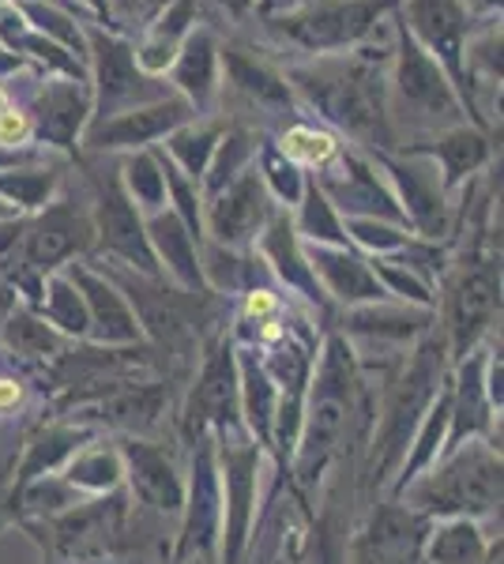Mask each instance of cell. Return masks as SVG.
I'll return each mask as SVG.
<instances>
[{
	"label": "cell",
	"mask_w": 504,
	"mask_h": 564,
	"mask_svg": "<svg viewBox=\"0 0 504 564\" xmlns=\"http://www.w3.org/2000/svg\"><path fill=\"white\" fill-rule=\"evenodd\" d=\"M234 417V366L230 354L218 350L215 358L207 361L204 377L196 384V395H192L189 406V422L192 425H211V422H230Z\"/></svg>",
	"instance_id": "d4e9b609"
},
{
	"label": "cell",
	"mask_w": 504,
	"mask_h": 564,
	"mask_svg": "<svg viewBox=\"0 0 504 564\" xmlns=\"http://www.w3.org/2000/svg\"><path fill=\"white\" fill-rule=\"evenodd\" d=\"M215 470H211V452L200 448L196 456V481H192V520L185 534V550H204L215 534Z\"/></svg>",
	"instance_id": "4dcf8cb0"
},
{
	"label": "cell",
	"mask_w": 504,
	"mask_h": 564,
	"mask_svg": "<svg viewBox=\"0 0 504 564\" xmlns=\"http://www.w3.org/2000/svg\"><path fill=\"white\" fill-rule=\"evenodd\" d=\"M196 20L200 0H170L167 12L143 31V45L136 50V65L159 79L173 65V57H178V50L185 45L189 34L196 31Z\"/></svg>",
	"instance_id": "2e32d148"
},
{
	"label": "cell",
	"mask_w": 504,
	"mask_h": 564,
	"mask_svg": "<svg viewBox=\"0 0 504 564\" xmlns=\"http://www.w3.org/2000/svg\"><path fill=\"white\" fill-rule=\"evenodd\" d=\"M4 343L8 350L23 354V358H53L61 354V339L50 324L34 321L31 313H12L4 321Z\"/></svg>",
	"instance_id": "e575fe53"
},
{
	"label": "cell",
	"mask_w": 504,
	"mask_h": 564,
	"mask_svg": "<svg viewBox=\"0 0 504 564\" xmlns=\"http://www.w3.org/2000/svg\"><path fill=\"white\" fill-rule=\"evenodd\" d=\"M57 185V170H20V174H0V196L23 212H39L50 204V193Z\"/></svg>",
	"instance_id": "d590c367"
},
{
	"label": "cell",
	"mask_w": 504,
	"mask_h": 564,
	"mask_svg": "<svg viewBox=\"0 0 504 564\" xmlns=\"http://www.w3.org/2000/svg\"><path fill=\"white\" fill-rule=\"evenodd\" d=\"M12 305H15L12 290H8V286H0V324H4L8 316H12Z\"/></svg>",
	"instance_id": "6f0895ef"
},
{
	"label": "cell",
	"mask_w": 504,
	"mask_h": 564,
	"mask_svg": "<svg viewBox=\"0 0 504 564\" xmlns=\"http://www.w3.org/2000/svg\"><path fill=\"white\" fill-rule=\"evenodd\" d=\"M268 185L256 170H245L242 177H234L223 193H215L211 199V234H215L223 245H237V241H249L256 230L264 226L268 218Z\"/></svg>",
	"instance_id": "8fae6325"
},
{
	"label": "cell",
	"mask_w": 504,
	"mask_h": 564,
	"mask_svg": "<svg viewBox=\"0 0 504 564\" xmlns=\"http://www.w3.org/2000/svg\"><path fill=\"white\" fill-rule=\"evenodd\" d=\"M45 313H50V324H57L61 332L79 335V332H87V324H90L84 294H79L72 279H53L50 282V305H45Z\"/></svg>",
	"instance_id": "f35d334b"
},
{
	"label": "cell",
	"mask_w": 504,
	"mask_h": 564,
	"mask_svg": "<svg viewBox=\"0 0 504 564\" xmlns=\"http://www.w3.org/2000/svg\"><path fill=\"white\" fill-rule=\"evenodd\" d=\"M15 8H20L23 20H31L42 39H50L64 53H72L79 65H87V34L79 31V23L61 4H53V0H20Z\"/></svg>",
	"instance_id": "83f0119b"
},
{
	"label": "cell",
	"mask_w": 504,
	"mask_h": 564,
	"mask_svg": "<svg viewBox=\"0 0 504 564\" xmlns=\"http://www.w3.org/2000/svg\"><path fill=\"white\" fill-rule=\"evenodd\" d=\"M245 391H249V422L256 425V433L268 436L271 425V384L253 361H245Z\"/></svg>",
	"instance_id": "7bdbcfd3"
},
{
	"label": "cell",
	"mask_w": 504,
	"mask_h": 564,
	"mask_svg": "<svg viewBox=\"0 0 504 564\" xmlns=\"http://www.w3.org/2000/svg\"><path fill=\"white\" fill-rule=\"evenodd\" d=\"M90 113V95L87 79H42L39 95H34V129L45 143L53 148L72 151L76 148V135L84 132Z\"/></svg>",
	"instance_id": "30bf717a"
},
{
	"label": "cell",
	"mask_w": 504,
	"mask_h": 564,
	"mask_svg": "<svg viewBox=\"0 0 504 564\" xmlns=\"http://www.w3.org/2000/svg\"><path fill=\"white\" fill-rule=\"evenodd\" d=\"M351 234L362 245H369V249H407V234L392 230V226L373 223V218H354Z\"/></svg>",
	"instance_id": "7dc6e473"
},
{
	"label": "cell",
	"mask_w": 504,
	"mask_h": 564,
	"mask_svg": "<svg viewBox=\"0 0 504 564\" xmlns=\"http://www.w3.org/2000/svg\"><path fill=\"white\" fill-rule=\"evenodd\" d=\"M426 154H433V162L441 166L444 188L460 185L463 177H471L474 170L485 166V159H490V140H485L482 132L467 129V124H455V129H448L441 140L433 143V148H418Z\"/></svg>",
	"instance_id": "cb8c5ba5"
},
{
	"label": "cell",
	"mask_w": 504,
	"mask_h": 564,
	"mask_svg": "<svg viewBox=\"0 0 504 564\" xmlns=\"http://www.w3.org/2000/svg\"><path fill=\"white\" fill-rule=\"evenodd\" d=\"M128 467H132V486L148 505L173 508L181 505V481L173 475V463L151 444H128Z\"/></svg>",
	"instance_id": "603a6c76"
},
{
	"label": "cell",
	"mask_w": 504,
	"mask_h": 564,
	"mask_svg": "<svg viewBox=\"0 0 504 564\" xmlns=\"http://www.w3.org/2000/svg\"><path fill=\"white\" fill-rule=\"evenodd\" d=\"M290 84L301 90L320 117L369 148H392L396 132L388 121V79L377 53H328L313 65L290 68Z\"/></svg>",
	"instance_id": "6da1fadb"
},
{
	"label": "cell",
	"mask_w": 504,
	"mask_h": 564,
	"mask_svg": "<svg viewBox=\"0 0 504 564\" xmlns=\"http://www.w3.org/2000/svg\"><path fill=\"white\" fill-rule=\"evenodd\" d=\"M72 282H76V290L84 294L87 316L98 327V339L132 343L136 335H140V324H136L132 308L125 305V297L117 294L106 279H98L95 271H87V268H72Z\"/></svg>",
	"instance_id": "ac0fdd59"
},
{
	"label": "cell",
	"mask_w": 504,
	"mask_h": 564,
	"mask_svg": "<svg viewBox=\"0 0 504 564\" xmlns=\"http://www.w3.org/2000/svg\"><path fill=\"white\" fill-rule=\"evenodd\" d=\"M377 271H380V275L388 279L392 286H396V290H403V294L418 297V302H426V297H429V294H426V282H421V279H415V275H410V271H399L396 263H388V260H377Z\"/></svg>",
	"instance_id": "816d5d0a"
},
{
	"label": "cell",
	"mask_w": 504,
	"mask_h": 564,
	"mask_svg": "<svg viewBox=\"0 0 504 564\" xmlns=\"http://www.w3.org/2000/svg\"><path fill=\"white\" fill-rule=\"evenodd\" d=\"M136 305L143 313V324L154 332V339H162L167 347L181 350L196 339V321H192V308L196 297H178L170 290H151V286H136Z\"/></svg>",
	"instance_id": "ffe728a7"
},
{
	"label": "cell",
	"mask_w": 504,
	"mask_h": 564,
	"mask_svg": "<svg viewBox=\"0 0 504 564\" xmlns=\"http://www.w3.org/2000/svg\"><path fill=\"white\" fill-rule=\"evenodd\" d=\"M8 4H20V0H8Z\"/></svg>",
	"instance_id": "be15d7a7"
},
{
	"label": "cell",
	"mask_w": 504,
	"mask_h": 564,
	"mask_svg": "<svg viewBox=\"0 0 504 564\" xmlns=\"http://www.w3.org/2000/svg\"><path fill=\"white\" fill-rule=\"evenodd\" d=\"M4 109H8V95L0 90V113H4Z\"/></svg>",
	"instance_id": "94428289"
},
{
	"label": "cell",
	"mask_w": 504,
	"mask_h": 564,
	"mask_svg": "<svg viewBox=\"0 0 504 564\" xmlns=\"http://www.w3.org/2000/svg\"><path fill=\"white\" fill-rule=\"evenodd\" d=\"M253 154H256V143H253L249 132L226 129L223 135H218V148H215V154H211V162H207V174H204L207 193L211 196L223 193V188L230 185L234 177H242Z\"/></svg>",
	"instance_id": "1f68e13d"
},
{
	"label": "cell",
	"mask_w": 504,
	"mask_h": 564,
	"mask_svg": "<svg viewBox=\"0 0 504 564\" xmlns=\"http://www.w3.org/2000/svg\"><path fill=\"white\" fill-rule=\"evenodd\" d=\"M170 79L178 84L181 98L200 113H207L218 95V42L207 26H196L170 65Z\"/></svg>",
	"instance_id": "4fadbf2b"
},
{
	"label": "cell",
	"mask_w": 504,
	"mask_h": 564,
	"mask_svg": "<svg viewBox=\"0 0 504 564\" xmlns=\"http://www.w3.org/2000/svg\"><path fill=\"white\" fill-rule=\"evenodd\" d=\"M218 68L226 72V87L256 109H290L294 102L287 76H279L268 61H260L242 45H218Z\"/></svg>",
	"instance_id": "7c38bea8"
},
{
	"label": "cell",
	"mask_w": 504,
	"mask_h": 564,
	"mask_svg": "<svg viewBox=\"0 0 504 564\" xmlns=\"http://www.w3.org/2000/svg\"><path fill=\"white\" fill-rule=\"evenodd\" d=\"M437 366H441V358H433V350H421V358L410 366L407 380H403V391L396 399V406H392L388 422H384V463H392L399 456V448L407 444V433L410 425L418 422V411L426 406L429 399V388H433L437 380Z\"/></svg>",
	"instance_id": "d6986e66"
},
{
	"label": "cell",
	"mask_w": 504,
	"mask_h": 564,
	"mask_svg": "<svg viewBox=\"0 0 504 564\" xmlns=\"http://www.w3.org/2000/svg\"><path fill=\"white\" fill-rule=\"evenodd\" d=\"M148 241H151L154 260L159 257L167 260V268L185 282V286L196 290L200 282H204V271H200V263H196V238H192V234L185 230V223H181L173 212L151 218Z\"/></svg>",
	"instance_id": "44dd1931"
},
{
	"label": "cell",
	"mask_w": 504,
	"mask_h": 564,
	"mask_svg": "<svg viewBox=\"0 0 504 564\" xmlns=\"http://www.w3.org/2000/svg\"><path fill=\"white\" fill-rule=\"evenodd\" d=\"M253 470H256V452L253 448L226 452V486H230V557H237V550H242L245 523H249Z\"/></svg>",
	"instance_id": "f546056e"
},
{
	"label": "cell",
	"mask_w": 504,
	"mask_h": 564,
	"mask_svg": "<svg viewBox=\"0 0 504 564\" xmlns=\"http://www.w3.org/2000/svg\"><path fill=\"white\" fill-rule=\"evenodd\" d=\"M72 441H76V433H50V436H42V441L31 448V459H26V467H23V478L39 475L42 467H53L57 456H64V452L72 448Z\"/></svg>",
	"instance_id": "bcb514c9"
},
{
	"label": "cell",
	"mask_w": 504,
	"mask_h": 564,
	"mask_svg": "<svg viewBox=\"0 0 504 564\" xmlns=\"http://www.w3.org/2000/svg\"><path fill=\"white\" fill-rule=\"evenodd\" d=\"M313 263L309 268L320 271L335 297H346V302H373L380 297V286L373 279V271L365 268L357 257H346V252H328V249H313Z\"/></svg>",
	"instance_id": "4316f807"
},
{
	"label": "cell",
	"mask_w": 504,
	"mask_h": 564,
	"mask_svg": "<svg viewBox=\"0 0 504 564\" xmlns=\"http://www.w3.org/2000/svg\"><path fill=\"white\" fill-rule=\"evenodd\" d=\"M15 159H20V154H8L4 148H0V170H4V166H12Z\"/></svg>",
	"instance_id": "91938a15"
},
{
	"label": "cell",
	"mask_w": 504,
	"mask_h": 564,
	"mask_svg": "<svg viewBox=\"0 0 504 564\" xmlns=\"http://www.w3.org/2000/svg\"><path fill=\"white\" fill-rule=\"evenodd\" d=\"M90 234H95L90 218L79 215L72 204L45 207V215L23 234V260H26V268H39V271L57 268V263L72 260L76 252L87 249Z\"/></svg>",
	"instance_id": "9c48e42d"
},
{
	"label": "cell",
	"mask_w": 504,
	"mask_h": 564,
	"mask_svg": "<svg viewBox=\"0 0 504 564\" xmlns=\"http://www.w3.org/2000/svg\"><path fill=\"white\" fill-rule=\"evenodd\" d=\"M170 0H106V20L125 34L148 31V26L167 12Z\"/></svg>",
	"instance_id": "60d3db41"
},
{
	"label": "cell",
	"mask_w": 504,
	"mask_h": 564,
	"mask_svg": "<svg viewBox=\"0 0 504 564\" xmlns=\"http://www.w3.org/2000/svg\"><path fill=\"white\" fill-rule=\"evenodd\" d=\"M218 135H223V129L218 124H185V129H178L170 135V162H181V174H189L192 181H204L207 174V162L211 154H215L218 148Z\"/></svg>",
	"instance_id": "d6a6232c"
},
{
	"label": "cell",
	"mask_w": 504,
	"mask_h": 564,
	"mask_svg": "<svg viewBox=\"0 0 504 564\" xmlns=\"http://www.w3.org/2000/svg\"><path fill=\"white\" fill-rule=\"evenodd\" d=\"M117 459L114 456H106V452H95V456H84V459H76L72 463V481L76 486H87V489H109L117 481Z\"/></svg>",
	"instance_id": "ee69618b"
},
{
	"label": "cell",
	"mask_w": 504,
	"mask_h": 564,
	"mask_svg": "<svg viewBox=\"0 0 504 564\" xmlns=\"http://www.w3.org/2000/svg\"><path fill=\"white\" fill-rule=\"evenodd\" d=\"M305 204H301V230L309 234L313 241H328V245H343L346 234H343V223L335 218L332 212V199L324 196V188L317 185H305Z\"/></svg>",
	"instance_id": "74e56055"
},
{
	"label": "cell",
	"mask_w": 504,
	"mask_h": 564,
	"mask_svg": "<svg viewBox=\"0 0 504 564\" xmlns=\"http://www.w3.org/2000/svg\"><path fill=\"white\" fill-rule=\"evenodd\" d=\"M218 8H223L226 15H234V20H242V15H249L256 8V0H215Z\"/></svg>",
	"instance_id": "db71d44e"
},
{
	"label": "cell",
	"mask_w": 504,
	"mask_h": 564,
	"mask_svg": "<svg viewBox=\"0 0 504 564\" xmlns=\"http://www.w3.org/2000/svg\"><path fill=\"white\" fill-rule=\"evenodd\" d=\"M87 61L95 65V98H98V121H109L117 113H128L136 106H151L167 98V84H159L136 65V50L125 39L98 26H87Z\"/></svg>",
	"instance_id": "5b68a950"
},
{
	"label": "cell",
	"mask_w": 504,
	"mask_h": 564,
	"mask_svg": "<svg viewBox=\"0 0 504 564\" xmlns=\"http://www.w3.org/2000/svg\"><path fill=\"white\" fill-rule=\"evenodd\" d=\"M460 433L474 430V425L482 422V406H479V366L467 369L463 377V406H460Z\"/></svg>",
	"instance_id": "681fc988"
},
{
	"label": "cell",
	"mask_w": 504,
	"mask_h": 564,
	"mask_svg": "<svg viewBox=\"0 0 504 564\" xmlns=\"http://www.w3.org/2000/svg\"><path fill=\"white\" fill-rule=\"evenodd\" d=\"M399 0H305L294 12L271 15L268 31L279 42L294 45L301 53L328 57V53L354 50L384 12H396Z\"/></svg>",
	"instance_id": "3957f363"
},
{
	"label": "cell",
	"mask_w": 504,
	"mask_h": 564,
	"mask_svg": "<svg viewBox=\"0 0 504 564\" xmlns=\"http://www.w3.org/2000/svg\"><path fill=\"white\" fill-rule=\"evenodd\" d=\"M162 406V388H125L103 403V417L114 425H148Z\"/></svg>",
	"instance_id": "8d00e7d4"
},
{
	"label": "cell",
	"mask_w": 504,
	"mask_h": 564,
	"mask_svg": "<svg viewBox=\"0 0 504 564\" xmlns=\"http://www.w3.org/2000/svg\"><path fill=\"white\" fill-rule=\"evenodd\" d=\"M84 4L98 15V20H106V0H84Z\"/></svg>",
	"instance_id": "680465c9"
},
{
	"label": "cell",
	"mask_w": 504,
	"mask_h": 564,
	"mask_svg": "<svg viewBox=\"0 0 504 564\" xmlns=\"http://www.w3.org/2000/svg\"><path fill=\"white\" fill-rule=\"evenodd\" d=\"M335 154H339V143L328 132L294 124V129L282 135V159H290V162H309V166H320V162L335 159Z\"/></svg>",
	"instance_id": "ab89813d"
},
{
	"label": "cell",
	"mask_w": 504,
	"mask_h": 564,
	"mask_svg": "<svg viewBox=\"0 0 504 564\" xmlns=\"http://www.w3.org/2000/svg\"><path fill=\"white\" fill-rule=\"evenodd\" d=\"M501 497V463L490 452H467L441 475L421 481L415 500L437 512H485Z\"/></svg>",
	"instance_id": "8992f818"
},
{
	"label": "cell",
	"mask_w": 504,
	"mask_h": 564,
	"mask_svg": "<svg viewBox=\"0 0 504 564\" xmlns=\"http://www.w3.org/2000/svg\"><path fill=\"white\" fill-rule=\"evenodd\" d=\"M26 65V61L20 57V53H8V50H0V76H8V72H20Z\"/></svg>",
	"instance_id": "9f6ffc18"
},
{
	"label": "cell",
	"mask_w": 504,
	"mask_h": 564,
	"mask_svg": "<svg viewBox=\"0 0 504 564\" xmlns=\"http://www.w3.org/2000/svg\"><path fill=\"white\" fill-rule=\"evenodd\" d=\"M421 542V520L407 508H380L357 545V564H410Z\"/></svg>",
	"instance_id": "e0dca14e"
},
{
	"label": "cell",
	"mask_w": 504,
	"mask_h": 564,
	"mask_svg": "<svg viewBox=\"0 0 504 564\" xmlns=\"http://www.w3.org/2000/svg\"><path fill=\"white\" fill-rule=\"evenodd\" d=\"M403 31L415 39L437 65L444 68V76L452 79L455 95L467 106V113L474 121L479 117V98H474L471 76H467V39H471V12L460 4V0H399L396 4Z\"/></svg>",
	"instance_id": "277c9868"
},
{
	"label": "cell",
	"mask_w": 504,
	"mask_h": 564,
	"mask_svg": "<svg viewBox=\"0 0 504 564\" xmlns=\"http://www.w3.org/2000/svg\"><path fill=\"white\" fill-rule=\"evenodd\" d=\"M343 174L339 181H328L339 207H351V212H377V215H399V207L392 204V196L380 188L377 174H373L369 162H362L357 154H343Z\"/></svg>",
	"instance_id": "484cf974"
},
{
	"label": "cell",
	"mask_w": 504,
	"mask_h": 564,
	"mask_svg": "<svg viewBox=\"0 0 504 564\" xmlns=\"http://www.w3.org/2000/svg\"><path fill=\"white\" fill-rule=\"evenodd\" d=\"M98 238H103V245L114 257H121L125 263H132V268L148 271V275L159 271L148 230H143V223H140V212H136V204L128 199L117 174H109L103 181V188H98Z\"/></svg>",
	"instance_id": "ba28073f"
},
{
	"label": "cell",
	"mask_w": 504,
	"mask_h": 564,
	"mask_svg": "<svg viewBox=\"0 0 504 564\" xmlns=\"http://www.w3.org/2000/svg\"><path fill=\"white\" fill-rule=\"evenodd\" d=\"M497 302H501V279L493 263H479V268L463 271V279L455 282V290H452V302H448L455 350H467V343L490 324Z\"/></svg>",
	"instance_id": "5bb4252c"
},
{
	"label": "cell",
	"mask_w": 504,
	"mask_h": 564,
	"mask_svg": "<svg viewBox=\"0 0 504 564\" xmlns=\"http://www.w3.org/2000/svg\"><path fill=\"white\" fill-rule=\"evenodd\" d=\"M264 185H275V193L287 199H301V177L294 162L282 159V151H268L264 154Z\"/></svg>",
	"instance_id": "f6af8a7d"
},
{
	"label": "cell",
	"mask_w": 504,
	"mask_h": 564,
	"mask_svg": "<svg viewBox=\"0 0 504 564\" xmlns=\"http://www.w3.org/2000/svg\"><path fill=\"white\" fill-rule=\"evenodd\" d=\"M196 117L181 95H167L151 106H136L128 113H117L109 121H95L87 129V143L95 151H140L148 143L162 140V135H173L178 129H185Z\"/></svg>",
	"instance_id": "52a82bcc"
},
{
	"label": "cell",
	"mask_w": 504,
	"mask_h": 564,
	"mask_svg": "<svg viewBox=\"0 0 504 564\" xmlns=\"http://www.w3.org/2000/svg\"><path fill=\"white\" fill-rule=\"evenodd\" d=\"M388 121L407 129H455L463 121V102L444 68L396 23V65L388 79Z\"/></svg>",
	"instance_id": "7a4b0ae2"
},
{
	"label": "cell",
	"mask_w": 504,
	"mask_h": 564,
	"mask_svg": "<svg viewBox=\"0 0 504 564\" xmlns=\"http://www.w3.org/2000/svg\"><path fill=\"white\" fill-rule=\"evenodd\" d=\"M264 252H268V260L275 263V271H279V275L287 279L290 286L305 290V297H317L320 294L317 279H313L317 271L309 268L305 257H301L298 238H294V230H290L287 218H275V223H271L268 238H264Z\"/></svg>",
	"instance_id": "f1b7e54d"
},
{
	"label": "cell",
	"mask_w": 504,
	"mask_h": 564,
	"mask_svg": "<svg viewBox=\"0 0 504 564\" xmlns=\"http://www.w3.org/2000/svg\"><path fill=\"white\" fill-rule=\"evenodd\" d=\"M117 531H121V500H109V505L84 508V512L61 520L53 539L64 553H95L106 550L117 539Z\"/></svg>",
	"instance_id": "7402d4cb"
},
{
	"label": "cell",
	"mask_w": 504,
	"mask_h": 564,
	"mask_svg": "<svg viewBox=\"0 0 504 564\" xmlns=\"http://www.w3.org/2000/svg\"><path fill=\"white\" fill-rule=\"evenodd\" d=\"M8 212H12V207H4V204H0V215H8Z\"/></svg>",
	"instance_id": "6125c7cd"
},
{
	"label": "cell",
	"mask_w": 504,
	"mask_h": 564,
	"mask_svg": "<svg viewBox=\"0 0 504 564\" xmlns=\"http://www.w3.org/2000/svg\"><path fill=\"white\" fill-rule=\"evenodd\" d=\"M357 332H380V335H410L418 327V316H396V313H357Z\"/></svg>",
	"instance_id": "c3c4849f"
},
{
	"label": "cell",
	"mask_w": 504,
	"mask_h": 564,
	"mask_svg": "<svg viewBox=\"0 0 504 564\" xmlns=\"http://www.w3.org/2000/svg\"><path fill=\"white\" fill-rule=\"evenodd\" d=\"M460 4L467 8V12H479V15H493V12H501V0H460Z\"/></svg>",
	"instance_id": "11a10c76"
},
{
	"label": "cell",
	"mask_w": 504,
	"mask_h": 564,
	"mask_svg": "<svg viewBox=\"0 0 504 564\" xmlns=\"http://www.w3.org/2000/svg\"><path fill=\"white\" fill-rule=\"evenodd\" d=\"M482 542L474 534V527L455 523L441 531V539L433 542V564H479Z\"/></svg>",
	"instance_id": "b9f144b4"
},
{
	"label": "cell",
	"mask_w": 504,
	"mask_h": 564,
	"mask_svg": "<svg viewBox=\"0 0 504 564\" xmlns=\"http://www.w3.org/2000/svg\"><path fill=\"white\" fill-rule=\"evenodd\" d=\"M298 4H305V0H256V12H260V20H271V15L294 12Z\"/></svg>",
	"instance_id": "f5cc1de1"
},
{
	"label": "cell",
	"mask_w": 504,
	"mask_h": 564,
	"mask_svg": "<svg viewBox=\"0 0 504 564\" xmlns=\"http://www.w3.org/2000/svg\"><path fill=\"white\" fill-rule=\"evenodd\" d=\"M125 174H121V185L132 204H143V207H159L167 204V177H162V166H159V154H148V151H136L132 159H125Z\"/></svg>",
	"instance_id": "836d02e7"
},
{
	"label": "cell",
	"mask_w": 504,
	"mask_h": 564,
	"mask_svg": "<svg viewBox=\"0 0 504 564\" xmlns=\"http://www.w3.org/2000/svg\"><path fill=\"white\" fill-rule=\"evenodd\" d=\"M26 135H31V117L8 106L4 113H0V148H15V143H23Z\"/></svg>",
	"instance_id": "f907efd6"
},
{
	"label": "cell",
	"mask_w": 504,
	"mask_h": 564,
	"mask_svg": "<svg viewBox=\"0 0 504 564\" xmlns=\"http://www.w3.org/2000/svg\"><path fill=\"white\" fill-rule=\"evenodd\" d=\"M384 162V170L392 174V181L399 185V196L407 199V212L415 218V226L429 238L444 230L448 215H444V185L437 181V170L429 162H399L388 154H377Z\"/></svg>",
	"instance_id": "9a60e30c"
}]
</instances>
